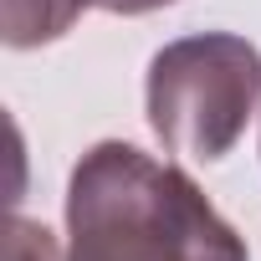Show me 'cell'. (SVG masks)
I'll return each instance as SVG.
<instances>
[{"instance_id": "1", "label": "cell", "mask_w": 261, "mask_h": 261, "mask_svg": "<svg viewBox=\"0 0 261 261\" xmlns=\"http://www.w3.org/2000/svg\"><path fill=\"white\" fill-rule=\"evenodd\" d=\"M67 261H251L200 185L123 144H92L67 179Z\"/></svg>"}, {"instance_id": "2", "label": "cell", "mask_w": 261, "mask_h": 261, "mask_svg": "<svg viewBox=\"0 0 261 261\" xmlns=\"http://www.w3.org/2000/svg\"><path fill=\"white\" fill-rule=\"evenodd\" d=\"M144 102L154 139L169 154L215 164L241 144L246 118L261 102V51L236 31L179 36L154 51Z\"/></svg>"}, {"instance_id": "3", "label": "cell", "mask_w": 261, "mask_h": 261, "mask_svg": "<svg viewBox=\"0 0 261 261\" xmlns=\"http://www.w3.org/2000/svg\"><path fill=\"white\" fill-rule=\"evenodd\" d=\"M87 6H97V0H0V41L11 51L62 41Z\"/></svg>"}, {"instance_id": "4", "label": "cell", "mask_w": 261, "mask_h": 261, "mask_svg": "<svg viewBox=\"0 0 261 261\" xmlns=\"http://www.w3.org/2000/svg\"><path fill=\"white\" fill-rule=\"evenodd\" d=\"M6 261H67V256L57 251V236L41 220L11 215V225H6Z\"/></svg>"}, {"instance_id": "5", "label": "cell", "mask_w": 261, "mask_h": 261, "mask_svg": "<svg viewBox=\"0 0 261 261\" xmlns=\"http://www.w3.org/2000/svg\"><path fill=\"white\" fill-rule=\"evenodd\" d=\"M164 6H174V0H97V11H113V16H149Z\"/></svg>"}]
</instances>
